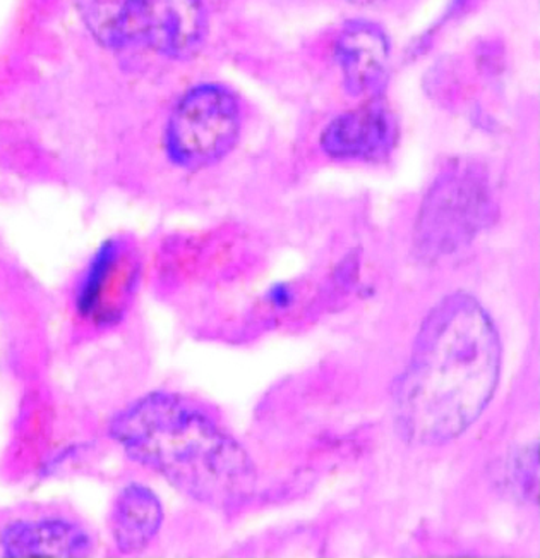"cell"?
<instances>
[{"mask_svg": "<svg viewBox=\"0 0 540 558\" xmlns=\"http://www.w3.org/2000/svg\"><path fill=\"white\" fill-rule=\"evenodd\" d=\"M501 364L500 332L477 298L453 292L435 303L393 390L400 437L419 447L462 437L496 396Z\"/></svg>", "mask_w": 540, "mask_h": 558, "instance_id": "6da1fadb", "label": "cell"}, {"mask_svg": "<svg viewBox=\"0 0 540 558\" xmlns=\"http://www.w3.org/2000/svg\"><path fill=\"white\" fill-rule=\"evenodd\" d=\"M110 437L137 464L202 506L234 509L258 486L249 452L205 409L172 392H151L122 409Z\"/></svg>", "mask_w": 540, "mask_h": 558, "instance_id": "7a4b0ae2", "label": "cell"}, {"mask_svg": "<svg viewBox=\"0 0 540 558\" xmlns=\"http://www.w3.org/2000/svg\"><path fill=\"white\" fill-rule=\"evenodd\" d=\"M498 219L491 178L482 163L453 160L424 195L414 226V252L426 264L452 258Z\"/></svg>", "mask_w": 540, "mask_h": 558, "instance_id": "3957f363", "label": "cell"}, {"mask_svg": "<svg viewBox=\"0 0 540 558\" xmlns=\"http://www.w3.org/2000/svg\"><path fill=\"white\" fill-rule=\"evenodd\" d=\"M243 126L237 97L222 85H199L179 100L167 126V151L184 169L225 157Z\"/></svg>", "mask_w": 540, "mask_h": 558, "instance_id": "277c9868", "label": "cell"}, {"mask_svg": "<svg viewBox=\"0 0 540 558\" xmlns=\"http://www.w3.org/2000/svg\"><path fill=\"white\" fill-rule=\"evenodd\" d=\"M137 277L139 262L133 247L112 239L98 250L86 268L77 288V313L95 327H112L130 306Z\"/></svg>", "mask_w": 540, "mask_h": 558, "instance_id": "5b68a950", "label": "cell"}, {"mask_svg": "<svg viewBox=\"0 0 540 558\" xmlns=\"http://www.w3.org/2000/svg\"><path fill=\"white\" fill-rule=\"evenodd\" d=\"M396 142L398 122L376 100L340 113L321 134L324 154L348 162H381L395 150Z\"/></svg>", "mask_w": 540, "mask_h": 558, "instance_id": "8992f818", "label": "cell"}, {"mask_svg": "<svg viewBox=\"0 0 540 558\" xmlns=\"http://www.w3.org/2000/svg\"><path fill=\"white\" fill-rule=\"evenodd\" d=\"M205 33L201 0H133V41L172 57L193 53Z\"/></svg>", "mask_w": 540, "mask_h": 558, "instance_id": "52a82bcc", "label": "cell"}, {"mask_svg": "<svg viewBox=\"0 0 540 558\" xmlns=\"http://www.w3.org/2000/svg\"><path fill=\"white\" fill-rule=\"evenodd\" d=\"M335 59L348 94L375 98L386 85L390 40L371 21H351L336 38Z\"/></svg>", "mask_w": 540, "mask_h": 558, "instance_id": "ba28073f", "label": "cell"}, {"mask_svg": "<svg viewBox=\"0 0 540 558\" xmlns=\"http://www.w3.org/2000/svg\"><path fill=\"white\" fill-rule=\"evenodd\" d=\"M91 546L88 531L64 518L20 519L0 533V550L8 557H83Z\"/></svg>", "mask_w": 540, "mask_h": 558, "instance_id": "9c48e42d", "label": "cell"}, {"mask_svg": "<svg viewBox=\"0 0 540 558\" xmlns=\"http://www.w3.org/2000/svg\"><path fill=\"white\" fill-rule=\"evenodd\" d=\"M163 506L154 489L130 483L115 498L110 515L112 539L122 554L146 550L162 530Z\"/></svg>", "mask_w": 540, "mask_h": 558, "instance_id": "30bf717a", "label": "cell"}, {"mask_svg": "<svg viewBox=\"0 0 540 558\" xmlns=\"http://www.w3.org/2000/svg\"><path fill=\"white\" fill-rule=\"evenodd\" d=\"M537 470H539V461H537V446L528 447L516 456L515 464H513V477H515V486L520 489V494L525 498L536 500L537 498Z\"/></svg>", "mask_w": 540, "mask_h": 558, "instance_id": "8fae6325", "label": "cell"}, {"mask_svg": "<svg viewBox=\"0 0 540 558\" xmlns=\"http://www.w3.org/2000/svg\"><path fill=\"white\" fill-rule=\"evenodd\" d=\"M345 2H351V4L357 5H372L379 4V2H384V0H345Z\"/></svg>", "mask_w": 540, "mask_h": 558, "instance_id": "7c38bea8", "label": "cell"}]
</instances>
